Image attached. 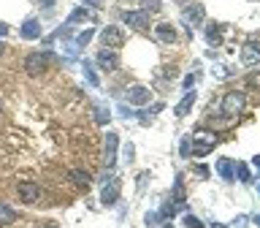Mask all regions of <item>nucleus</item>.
<instances>
[{"label":"nucleus","instance_id":"f257e3e1","mask_svg":"<svg viewBox=\"0 0 260 228\" xmlns=\"http://www.w3.org/2000/svg\"><path fill=\"white\" fill-rule=\"evenodd\" d=\"M247 109V92H241V90H231V92H225V98L220 101V112L222 117H239L241 112Z\"/></svg>","mask_w":260,"mask_h":228},{"label":"nucleus","instance_id":"f03ea898","mask_svg":"<svg viewBox=\"0 0 260 228\" xmlns=\"http://www.w3.org/2000/svg\"><path fill=\"white\" fill-rule=\"evenodd\" d=\"M49 60H52V54L43 52V49L30 52L27 57H24V71H27V76H43L49 68Z\"/></svg>","mask_w":260,"mask_h":228},{"label":"nucleus","instance_id":"7ed1b4c3","mask_svg":"<svg viewBox=\"0 0 260 228\" xmlns=\"http://www.w3.org/2000/svg\"><path fill=\"white\" fill-rule=\"evenodd\" d=\"M120 16L130 30H138V33H146V30H149V14H144L141 8H128V11H122Z\"/></svg>","mask_w":260,"mask_h":228},{"label":"nucleus","instance_id":"20e7f679","mask_svg":"<svg viewBox=\"0 0 260 228\" xmlns=\"http://www.w3.org/2000/svg\"><path fill=\"white\" fill-rule=\"evenodd\" d=\"M95 63H98V68H101V71L114 73L117 68H120V54H117V49H106V46H103L101 52L95 54Z\"/></svg>","mask_w":260,"mask_h":228},{"label":"nucleus","instance_id":"39448f33","mask_svg":"<svg viewBox=\"0 0 260 228\" xmlns=\"http://www.w3.org/2000/svg\"><path fill=\"white\" fill-rule=\"evenodd\" d=\"M214 144H217V136L214 133H206V128H198L195 131V155L198 158H203V155H209V152L214 150Z\"/></svg>","mask_w":260,"mask_h":228},{"label":"nucleus","instance_id":"423d86ee","mask_svg":"<svg viewBox=\"0 0 260 228\" xmlns=\"http://www.w3.org/2000/svg\"><path fill=\"white\" fill-rule=\"evenodd\" d=\"M101 44L106 49H120L125 44V33H122L117 24H106V27L101 30Z\"/></svg>","mask_w":260,"mask_h":228},{"label":"nucleus","instance_id":"0eeeda50","mask_svg":"<svg viewBox=\"0 0 260 228\" xmlns=\"http://www.w3.org/2000/svg\"><path fill=\"white\" fill-rule=\"evenodd\" d=\"M182 19L190 27H198V24H203V19H206V8L201 3H187V5H182Z\"/></svg>","mask_w":260,"mask_h":228},{"label":"nucleus","instance_id":"6e6552de","mask_svg":"<svg viewBox=\"0 0 260 228\" xmlns=\"http://www.w3.org/2000/svg\"><path fill=\"white\" fill-rule=\"evenodd\" d=\"M16 196H19L22 204H35L41 199V185L35 182H19L16 185Z\"/></svg>","mask_w":260,"mask_h":228},{"label":"nucleus","instance_id":"1a4fd4ad","mask_svg":"<svg viewBox=\"0 0 260 228\" xmlns=\"http://www.w3.org/2000/svg\"><path fill=\"white\" fill-rule=\"evenodd\" d=\"M117 199H120V180H109L101 190V204L103 207H114Z\"/></svg>","mask_w":260,"mask_h":228},{"label":"nucleus","instance_id":"9d476101","mask_svg":"<svg viewBox=\"0 0 260 228\" xmlns=\"http://www.w3.org/2000/svg\"><path fill=\"white\" fill-rule=\"evenodd\" d=\"M154 38H157L160 44H173V41L179 38V33L171 22H160V24H154Z\"/></svg>","mask_w":260,"mask_h":228},{"label":"nucleus","instance_id":"9b49d317","mask_svg":"<svg viewBox=\"0 0 260 228\" xmlns=\"http://www.w3.org/2000/svg\"><path fill=\"white\" fill-rule=\"evenodd\" d=\"M128 101L133 103V106H146V103L152 101V90L141 87V84H133V87L128 90Z\"/></svg>","mask_w":260,"mask_h":228},{"label":"nucleus","instance_id":"f8f14e48","mask_svg":"<svg viewBox=\"0 0 260 228\" xmlns=\"http://www.w3.org/2000/svg\"><path fill=\"white\" fill-rule=\"evenodd\" d=\"M19 35L24 41H35V38H41V22L35 19V16H30V19H24L19 24Z\"/></svg>","mask_w":260,"mask_h":228},{"label":"nucleus","instance_id":"ddd939ff","mask_svg":"<svg viewBox=\"0 0 260 228\" xmlns=\"http://www.w3.org/2000/svg\"><path fill=\"white\" fill-rule=\"evenodd\" d=\"M117 150H120V136L111 131L106 136V166H109V171L117 166Z\"/></svg>","mask_w":260,"mask_h":228},{"label":"nucleus","instance_id":"4468645a","mask_svg":"<svg viewBox=\"0 0 260 228\" xmlns=\"http://www.w3.org/2000/svg\"><path fill=\"white\" fill-rule=\"evenodd\" d=\"M241 60H244L247 65H258V60H260L258 41H247V44L241 46Z\"/></svg>","mask_w":260,"mask_h":228},{"label":"nucleus","instance_id":"2eb2a0df","mask_svg":"<svg viewBox=\"0 0 260 228\" xmlns=\"http://www.w3.org/2000/svg\"><path fill=\"white\" fill-rule=\"evenodd\" d=\"M68 177H71V182L76 185L79 190H87L92 185V177H90V171H84V169H71L68 171Z\"/></svg>","mask_w":260,"mask_h":228},{"label":"nucleus","instance_id":"dca6fc26","mask_svg":"<svg viewBox=\"0 0 260 228\" xmlns=\"http://www.w3.org/2000/svg\"><path fill=\"white\" fill-rule=\"evenodd\" d=\"M233 166H236V163H233L231 158H220V160H217V174H220L225 182H233V180H236V177H233Z\"/></svg>","mask_w":260,"mask_h":228},{"label":"nucleus","instance_id":"f3484780","mask_svg":"<svg viewBox=\"0 0 260 228\" xmlns=\"http://www.w3.org/2000/svg\"><path fill=\"white\" fill-rule=\"evenodd\" d=\"M195 98H198V95H195V92H193V90H187V95H184V98H182V101H179V103H176V109H173V114H176V117H184V114H187V112H190V109H193V103H195Z\"/></svg>","mask_w":260,"mask_h":228},{"label":"nucleus","instance_id":"a211bd4d","mask_svg":"<svg viewBox=\"0 0 260 228\" xmlns=\"http://www.w3.org/2000/svg\"><path fill=\"white\" fill-rule=\"evenodd\" d=\"M16 218H19V212H16L14 207L0 204V226H11V223H16Z\"/></svg>","mask_w":260,"mask_h":228},{"label":"nucleus","instance_id":"6ab92c4d","mask_svg":"<svg viewBox=\"0 0 260 228\" xmlns=\"http://www.w3.org/2000/svg\"><path fill=\"white\" fill-rule=\"evenodd\" d=\"M222 27H220V24H217V22H212V24H206V41H209V44H212V46H217V44H220V41H222Z\"/></svg>","mask_w":260,"mask_h":228},{"label":"nucleus","instance_id":"aec40b11","mask_svg":"<svg viewBox=\"0 0 260 228\" xmlns=\"http://www.w3.org/2000/svg\"><path fill=\"white\" fill-rule=\"evenodd\" d=\"M84 19H90V11H87V5H79V8L71 11V16H68V24H79V22H84Z\"/></svg>","mask_w":260,"mask_h":228},{"label":"nucleus","instance_id":"412c9836","mask_svg":"<svg viewBox=\"0 0 260 228\" xmlns=\"http://www.w3.org/2000/svg\"><path fill=\"white\" fill-rule=\"evenodd\" d=\"M82 68H84L87 82H90L92 87H101V79H98V73H95V68H92V63H90V60H84V63H82Z\"/></svg>","mask_w":260,"mask_h":228},{"label":"nucleus","instance_id":"4be33fe9","mask_svg":"<svg viewBox=\"0 0 260 228\" xmlns=\"http://www.w3.org/2000/svg\"><path fill=\"white\" fill-rule=\"evenodd\" d=\"M233 177H239V180H241V182H252V174H250V166H247V163H241V160H239V163H236V166H233Z\"/></svg>","mask_w":260,"mask_h":228},{"label":"nucleus","instance_id":"5701e85b","mask_svg":"<svg viewBox=\"0 0 260 228\" xmlns=\"http://www.w3.org/2000/svg\"><path fill=\"white\" fill-rule=\"evenodd\" d=\"M92 35H95V30H92V27L82 30V33H79L76 38H73V44H76V49H84V46H87V44H90V41H92Z\"/></svg>","mask_w":260,"mask_h":228},{"label":"nucleus","instance_id":"b1692460","mask_svg":"<svg viewBox=\"0 0 260 228\" xmlns=\"http://www.w3.org/2000/svg\"><path fill=\"white\" fill-rule=\"evenodd\" d=\"M92 109H95V120H98V125H106V122L111 120V112H109L106 106H103V103H95Z\"/></svg>","mask_w":260,"mask_h":228},{"label":"nucleus","instance_id":"393cba45","mask_svg":"<svg viewBox=\"0 0 260 228\" xmlns=\"http://www.w3.org/2000/svg\"><path fill=\"white\" fill-rule=\"evenodd\" d=\"M163 8V0H141V11L144 14H157Z\"/></svg>","mask_w":260,"mask_h":228},{"label":"nucleus","instance_id":"a878e982","mask_svg":"<svg viewBox=\"0 0 260 228\" xmlns=\"http://www.w3.org/2000/svg\"><path fill=\"white\" fill-rule=\"evenodd\" d=\"M179 155H182V158L193 155V136H184L182 139V144H179Z\"/></svg>","mask_w":260,"mask_h":228},{"label":"nucleus","instance_id":"bb28decb","mask_svg":"<svg viewBox=\"0 0 260 228\" xmlns=\"http://www.w3.org/2000/svg\"><path fill=\"white\" fill-rule=\"evenodd\" d=\"M184 226L187 228H203V220L195 218V215H184Z\"/></svg>","mask_w":260,"mask_h":228},{"label":"nucleus","instance_id":"cd10ccee","mask_svg":"<svg viewBox=\"0 0 260 228\" xmlns=\"http://www.w3.org/2000/svg\"><path fill=\"white\" fill-rule=\"evenodd\" d=\"M160 220H163V218H160V212H146V218H144V223H146V226H149V228H152V226H157V223H160Z\"/></svg>","mask_w":260,"mask_h":228},{"label":"nucleus","instance_id":"c85d7f7f","mask_svg":"<svg viewBox=\"0 0 260 228\" xmlns=\"http://www.w3.org/2000/svg\"><path fill=\"white\" fill-rule=\"evenodd\" d=\"M195 79H198V76H195V73H187V76H184V82H182V87H184V90H193V84H195Z\"/></svg>","mask_w":260,"mask_h":228},{"label":"nucleus","instance_id":"c756f323","mask_svg":"<svg viewBox=\"0 0 260 228\" xmlns=\"http://www.w3.org/2000/svg\"><path fill=\"white\" fill-rule=\"evenodd\" d=\"M195 177H198V180H206V177H209V169H206V166H195Z\"/></svg>","mask_w":260,"mask_h":228},{"label":"nucleus","instance_id":"7c9ffc66","mask_svg":"<svg viewBox=\"0 0 260 228\" xmlns=\"http://www.w3.org/2000/svg\"><path fill=\"white\" fill-rule=\"evenodd\" d=\"M133 158H135V152H133V144H128V147H125V160H128V163H133Z\"/></svg>","mask_w":260,"mask_h":228},{"label":"nucleus","instance_id":"2f4dec72","mask_svg":"<svg viewBox=\"0 0 260 228\" xmlns=\"http://www.w3.org/2000/svg\"><path fill=\"white\" fill-rule=\"evenodd\" d=\"M84 5H90V8H101L103 0H84Z\"/></svg>","mask_w":260,"mask_h":228},{"label":"nucleus","instance_id":"473e14b6","mask_svg":"<svg viewBox=\"0 0 260 228\" xmlns=\"http://www.w3.org/2000/svg\"><path fill=\"white\" fill-rule=\"evenodd\" d=\"M54 3H57V0H38L41 8H54Z\"/></svg>","mask_w":260,"mask_h":228},{"label":"nucleus","instance_id":"72a5a7b5","mask_svg":"<svg viewBox=\"0 0 260 228\" xmlns=\"http://www.w3.org/2000/svg\"><path fill=\"white\" fill-rule=\"evenodd\" d=\"M8 30H11L8 24H5V22H0V38H3V35H8Z\"/></svg>","mask_w":260,"mask_h":228},{"label":"nucleus","instance_id":"f704fd0d","mask_svg":"<svg viewBox=\"0 0 260 228\" xmlns=\"http://www.w3.org/2000/svg\"><path fill=\"white\" fill-rule=\"evenodd\" d=\"M5 54V44H3V38H0V57Z\"/></svg>","mask_w":260,"mask_h":228},{"label":"nucleus","instance_id":"c9c22d12","mask_svg":"<svg viewBox=\"0 0 260 228\" xmlns=\"http://www.w3.org/2000/svg\"><path fill=\"white\" fill-rule=\"evenodd\" d=\"M173 3H179V5H187V3H193V0H173Z\"/></svg>","mask_w":260,"mask_h":228},{"label":"nucleus","instance_id":"e433bc0d","mask_svg":"<svg viewBox=\"0 0 260 228\" xmlns=\"http://www.w3.org/2000/svg\"><path fill=\"white\" fill-rule=\"evenodd\" d=\"M212 228H228V226H222V223H212Z\"/></svg>","mask_w":260,"mask_h":228},{"label":"nucleus","instance_id":"4c0bfd02","mask_svg":"<svg viewBox=\"0 0 260 228\" xmlns=\"http://www.w3.org/2000/svg\"><path fill=\"white\" fill-rule=\"evenodd\" d=\"M41 228H60V226H54V223H49V226H41Z\"/></svg>","mask_w":260,"mask_h":228},{"label":"nucleus","instance_id":"58836bf2","mask_svg":"<svg viewBox=\"0 0 260 228\" xmlns=\"http://www.w3.org/2000/svg\"><path fill=\"white\" fill-rule=\"evenodd\" d=\"M163 228H173V226H171V223H165V226H163Z\"/></svg>","mask_w":260,"mask_h":228}]
</instances>
